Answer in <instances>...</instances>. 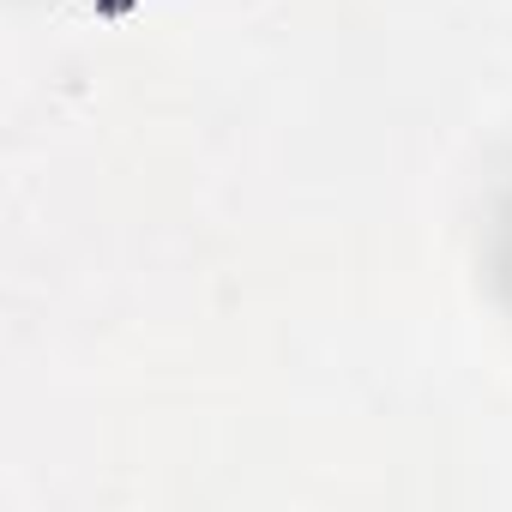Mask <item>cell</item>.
Here are the masks:
<instances>
[{"label":"cell","mask_w":512,"mask_h":512,"mask_svg":"<svg viewBox=\"0 0 512 512\" xmlns=\"http://www.w3.org/2000/svg\"><path fill=\"white\" fill-rule=\"evenodd\" d=\"M482 272H488V290L500 302V314L512 320V181L500 187L494 211H488V235H482Z\"/></svg>","instance_id":"6da1fadb"}]
</instances>
